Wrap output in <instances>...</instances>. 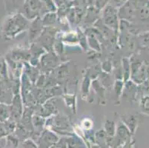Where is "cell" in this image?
I'll return each mask as SVG.
<instances>
[{"label":"cell","instance_id":"1","mask_svg":"<svg viewBox=\"0 0 149 148\" xmlns=\"http://www.w3.org/2000/svg\"><path fill=\"white\" fill-rule=\"evenodd\" d=\"M30 23L29 19L22 13H13L8 16L2 24V36L5 39H13L21 32L28 30Z\"/></svg>","mask_w":149,"mask_h":148},{"label":"cell","instance_id":"2","mask_svg":"<svg viewBox=\"0 0 149 148\" xmlns=\"http://www.w3.org/2000/svg\"><path fill=\"white\" fill-rule=\"evenodd\" d=\"M45 126L48 130H51L55 133L63 134L70 136V125L69 120L66 116L62 115H56L55 116L49 117L45 121Z\"/></svg>","mask_w":149,"mask_h":148},{"label":"cell","instance_id":"3","mask_svg":"<svg viewBox=\"0 0 149 148\" xmlns=\"http://www.w3.org/2000/svg\"><path fill=\"white\" fill-rule=\"evenodd\" d=\"M101 14L100 19L102 23L114 32H118L120 26L118 9L108 4L101 10Z\"/></svg>","mask_w":149,"mask_h":148},{"label":"cell","instance_id":"4","mask_svg":"<svg viewBox=\"0 0 149 148\" xmlns=\"http://www.w3.org/2000/svg\"><path fill=\"white\" fill-rule=\"evenodd\" d=\"M25 16L28 19H34L43 16L42 4L41 0H25L24 3Z\"/></svg>","mask_w":149,"mask_h":148},{"label":"cell","instance_id":"5","mask_svg":"<svg viewBox=\"0 0 149 148\" xmlns=\"http://www.w3.org/2000/svg\"><path fill=\"white\" fill-rule=\"evenodd\" d=\"M137 8V1L128 0L126 3L118 9L119 18L131 22L136 18Z\"/></svg>","mask_w":149,"mask_h":148},{"label":"cell","instance_id":"6","mask_svg":"<svg viewBox=\"0 0 149 148\" xmlns=\"http://www.w3.org/2000/svg\"><path fill=\"white\" fill-rule=\"evenodd\" d=\"M59 139V136L55 133L47 129L42 131L35 142L38 148H51Z\"/></svg>","mask_w":149,"mask_h":148},{"label":"cell","instance_id":"7","mask_svg":"<svg viewBox=\"0 0 149 148\" xmlns=\"http://www.w3.org/2000/svg\"><path fill=\"white\" fill-rule=\"evenodd\" d=\"M123 98L125 100L134 102L136 100V97L138 95V85L131 81V79L125 81L124 84L123 93H122Z\"/></svg>","mask_w":149,"mask_h":148},{"label":"cell","instance_id":"8","mask_svg":"<svg viewBox=\"0 0 149 148\" xmlns=\"http://www.w3.org/2000/svg\"><path fill=\"white\" fill-rule=\"evenodd\" d=\"M11 106H10V118L15 121L18 122L22 118V100L19 95L16 94L12 99Z\"/></svg>","mask_w":149,"mask_h":148},{"label":"cell","instance_id":"9","mask_svg":"<svg viewBox=\"0 0 149 148\" xmlns=\"http://www.w3.org/2000/svg\"><path fill=\"white\" fill-rule=\"evenodd\" d=\"M44 29V25L42 24V21L40 17L33 19L30 23L29 30V40L31 42L36 40V39L40 37L41 33H42Z\"/></svg>","mask_w":149,"mask_h":148},{"label":"cell","instance_id":"10","mask_svg":"<svg viewBox=\"0 0 149 148\" xmlns=\"http://www.w3.org/2000/svg\"><path fill=\"white\" fill-rule=\"evenodd\" d=\"M58 62H59L58 56L51 51L47 53L46 54H43L40 58V64L42 67L46 70L54 69V67L58 65Z\"/></svg>","mask_w":149,"mask_h":148},{"label":"cell","instance_id":"11","mask_svg":"<svg viewBox=\"0 0 149 148\" xmlns=\"http://www.w3.org/2000/svg\"><path fill=\"white\" fill-rule=\"evenodd\" d=\"M121 119L122 122L129 129L131 133H134L139 121L137 116L131 113L124 114L123 116H122Z\"/></svg>","mask_w":149,"mask_h":148},{"label":"cell","instance_id":"12","mask_svg":"<svg viewBox=\"0 0 149 148\" xmlns=\"http://www.w3.org/2000/svg\"><path fill=\"white\" fill-rule=\"evenodd\" d=\"M101 14V11L98 10L95 6H91L88 8L87 11L85 12V22L86 24H91V23H96L99 19V15Z\"/></svg>","mask_w":149,"mask_h":148},{"label":"cell","instance_id":"13","mask_svg":"<svg viewBox=\"0 0 149 148\" xmlns=\"http://www.w3.org/2000/svg\"><path fill=\"white\" fill-rule=\"evenodd\" d=\"M65 141L67 148H86L83 142L75 135H72L67 137L65 138Z\"/></svg>","mask_w":149,"mask_h":148},{"label":"cell","instance_id":"14","mask_svg":"<svg viewBox=\"0 0 149 148\" xmlns=\"http://www.w3.org/2000/svg\"><path fill=\"white\" fill-rule=\"evenodd\" d=\"M116 132L120 140L123 142H126L131 138V131L123 123H121L117 127V129H116Z\"/></svg>","mask_w":149,"mask_h":148},{"label":"cell","instance_id":"15","mask_svg":"<svg viewBox=\"0 0 149 148\" xmlns=\"http://www.w3.org/2000/svg\"><path fill=\"white\" fill-rule=\"evenodd\" d=\"M57 17L58 15L56 12H50L45 14L42 19L44 27H52L53 24L56 22Z\"/></svg>","mask_w":149,"mask_h":148},{"label":"cell","instance_id":"16","mask_svg":"<svg viewBox=\"0 0 149 148\" xmlns=\"http://www.w3.org/2000/svg\"><path fill=\"white\" fill-rule=\"evenodd\" d=\"M122 69L123 73V81L125 82L131 77V61L128 58H123L122 60Z\"/></svg>","mask_w":149,"mask_h":148},{"label":"cell","instance_id":"17","mask_svg":"<svg viewBox=\"0 0 149 148\" xmlns=\"http://www.w3.org/2000/svg\"><path fill=\"white\" fill-rule=\"evenodd\" d=\"M10 118V106L5 103H0V122L4 123Z\"/></svg>","mask_w":149,"mask_h":148},{"label":"cell","instance_id":"18","mask_svg":"<svg viewBox=\"0 0 149 148\" xmlns=\"http://www.w3.org/2000/svg\"><path fill=\"white\" fill-rule=\"evenodd\" d=\"M19 138L15 135L8 134L5 138V148H18Z\"/></svg>","mask_w":149,"mask_h":148},{"label":"cell","instance_id":"19","mask_svg":"<svg viewBox=\"0 0 149 148\" xmlns=\"http://www.w3.org/2000/svg\"><path fill=\"white\" fill-rule=\"evenodd\" d=\"M139 105L142 113L149 116V95H146L140 98Z\"/></svg>","mask_w":149,"mask_h":148},{"label":"cell","instance_id":"20","mask_svg":"<svg viewBox=\"0 0 149 148\" xmlns=\"http://www.w3.org/2000/svg\"><path fill=\"white\" fill-rule=\"evenodd\" d=\"M105 132L107 135L113 137L116 133V125L112 121L107 120L105 123Z\"/></svg>","mask_w":149,"mask_h":148},{"label":"cell","instance_id":"21","mask_svg":"<svg viewBox=\"0 0 149 148\" xmlns=\"http://www.w3.org/2000/svg\"><path fill=\"white\" fill-rule=\"evenodd\" d=\"M88 39V45L93 50H96L97 51H100L101 48H100V43H99L97 38L95 37V34L94 33L90 34Z\"/></svg>","mask_w":149,"mask_h":148},{"label":"cell","instance_id":"22","mask_svg":"<svg viewBox=\"0 0 149 148\" xmlns=\"http://www.w3.org/2000/svg\"><path fill=\"white\" fill-rule=\"evenodd\" d=\"M125 81L123 80H116L113 85V90L116 94V97L119 98L123 93V88H124Z\"/></svg>","mask_w":149,"mask_h":148},{"label":"cell","instance_id":"23","mask_svg":"<svg viewBox=\"0 0 149 148\" xmlns=\"http://www.w3.org/2000/svg\"><path fill=\"white\" fill-rule=\"evenodd\" d=\"M138 38L141 45L144 47L149 48V31L143 33H139V35H138Z\"/></svg>","mask_w":149,"mask_h":148},{"label":"cell","instance_id":"24","mask_svg":"<svg viewBox=\"0 0 149 148\" xmlns=\"http://www.w3.org/2000/svg\"><path fill=\"white\" fill-rule=\"evenodd\" d=\"M65 101H66V104L70 108H72L73 110H75L76 107V98L75 96L73 95H66L64 96Z\"/></svg>","mask_w":149,"mask_h":148},{"label":"cell","instance_id":"25","mask_svg":"<svg viewBox=\"0 0 149 148\" xmlns=\"http://www.w3.org/2000/svg\"><path fill=\"white\" fill-rule=\"evenodd\" d=\"M82 127L85 130L89 131L93 127V122L89 118H85L82 121Z\"/></svg>","mask_w":149,"mask_h":148},{"label":"cell","instance_id":"26","mask_svg":"<svg viewBox=\"0 0 149 148\" xmlns=\"http://www.w3.org/2000/svg\"><path fill=\"white\" fill-rule=\"evenodd\" d=\"M22 148H38V147L34 141L28 138L22 142Z\"/></svg>","mask_w":149,"mask_h":148},{"label":"cell","instance_id":"27","mask_svg":"<svg viewBox=\"0 0 149 148\" xmlns=\"http://www.w3.org/2000/svg\"><path fill=\"white\" fill-rule=\"evenodd\" d=\"M102 69L104 71V73H110L112 71V69H113V65H112L111 62L110 61H105V62L102 63Z\"/></svg>","mask_w":149,"mask_h":148},{"label":"cell","instance_id":"28","mask_svg":"<svg viewBox=\"0 0 149 148\" xmlns=\"http://www.w3.org/2000/svg\"><path fill=\"white\" fill-rule=\"evenodd\" d=\"M110 2V0H95L94 6L101 11L107 5H108V2Z\"/></svg>","mask_w":149,"mask_h":148},{"label":"cell","instance_id":"29","mask_svg":"<svg viewBox=\"0 0 149 148\" xmlns=\"http://www.w3.org/2000/svg\"><path fill=\"white\" fill-rule=\"evenodd\" d=\"M71 5H74L75 7L84 8L85 5H87V0H70Z\"/></svg>","mask_w":149,"mask_h":148},{"label":"cell","instance_id":"30","mask_svg":"<svg viewBox=\"0 0 149 148\" xmlns=\"http://www.w3.org/2000/svg\"><path fill=\"white\" fill-rule=\"evenodd\" d=\"M128 0H110V2L111 3L110 4L111 5L113 6L114 8L119 9L120 8H121L123 5L126 3Z\"/></svg>","mask_w":149,"mask_h":148},{"label":"cell","instance_id":"31","mask_svg":"<svg viewBox=\"0 0 149 148\" xmlns=\"http://www.w3.org/2000/svg\"><path fill=\"white\" fill-rule=\"evenodd\" d=\"M51 148H67L65 138H62L59 139V141L54 144Z\"/></svg>","mask_w":149,"mask_h":148},{"label":"cell","instance_id":"32","mask_svg":"<svg viewBox=\"0 0 149 148\" xmlns=\"http://www.w3.org/2000/svg\"><path fill=\"white\" fill-rule=\"evenodd\" d=\"M7 135H8V133H7L6 130H5L4 123L0 122V139L5 138Z\"/></svg>","mask_w":149,"mask_h":148},{"label":"cell","instance_id":"33","mask_svg":"<svg viewBox=\"0 0 149 148\" xmlns=\"http://www.w3.org/2000/svg\"><path fill=\"white\" fill-rule=\"evenodd\" d=\"M148 84H149V79H148Z\"/></svg>","mask_w":149,"mask_h":148}]
</instances>
